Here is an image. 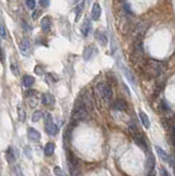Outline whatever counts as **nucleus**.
<instances>
[{
  "mask_svg": "<svg viewBox=\"0 0 175 176\" xmlns=\"http://www.w3.org/2000/svg\"><path fill=\"white\" fill-rule=\"evenodd\" d=\"M130 133H131V136H132V138H133V141L135 142V144L137 145H139L140 148H141L143 151H148V148H146V141H144V139L142 138V136L140 134V132H139V130L137 129V127L135 126V123H132L130 126Z\"/></svg>",
  "mask_w": 175,
  "mask_h": 176,
  "instance_id": "f257e3e1",
  "label": "nucleus"
},
{
  "mask_svg": "<svg viewBox=\"0 0 175 176\" xmlns=\"http://www.w3.org/2000/svg\"><path fill=\"white\" fill-rule=\"evenodd\" d=\"M144 70H146V74H148L150 77H155L161 74L162 66L157 62H149L144 66Z\"/></svg>",
  "mask_w": 175,
  "mask_h": 176,
  "instance_id": "f03ea898",
  "label": "nucleus"
},
{
  "mask_svg": "<svg viewBox=\"0 0 175 176\" xmlns=\"http://www.w3.org/2000/svg\"><path fill=\"white\" fill-rule=\"evenodd\" d=\"M100 91V94L101 96H103L105 99L107 100H110L112 97V91L111 88H110L109 85H105V84H100V85H98V87H97Z\"/></svg>",
  "mask_w": 175,
  "mask_h": 176,
  "instance_id": "7ed1b4c3",
  "label": "nucleus"
},
{
  "mask_svg": "<svg viewBox=\"0 0 175 176\" xmlns=\"http://www.w3.org/2000/svg\"><path fill=\"white\" fill-rule=\"evenodd\" d=\"M20 51L22 53V55L24 56H29L30 53H31V45H30V42L27 38H23L20 42Z\"/></svg>",
  "mask_w": 175,
  "mask_h": 176,
  "instance_id": "20e7f679",
  "label": "nucleus"
},
{
  "mask_svg": "<svg viewBox=\"0 0 175 176\" xmlns=\"http://www.w3.org/2000/svg\"><path fill=\"white\" fill-rule=\"evenodd\" d=\"M45 131H46V133L49 136H56L58 132V128L56 127L55 123H53L52 121L49 122H45Z\"/></svg>",
  "mask_w": 175,
  "mask_h": 176,
  "instance_id": "39448f33",
  "label": "nucleus"
},
{
  "mask_svg": "<svg viewBox=\"0 0 175 176\" xmlns=\"http://www.w3.org/2000/svg\"><path fill=\"white\" fill-rule=\"evenodd\" d=\"M51 27H52L51 18H50L49 16L43 17L42 20H41V28H42V31L45 32V33H47V32H50V30H51Z\"/></svg>",
  "mask_w": 175,
  "mask_h": 176,
  "instance_id": "423d86ee",
  "label": "nucleus"
},
{
  "mask_svg": "<svg viewBox=\"0 0 175 176\" xmlns=\"http://www.w3.org/2000/svg\"><path fill=\"white\" fill-rule=\"evenodd\" d=\"M96 54H97L96 49L93 48V46H88V48H86L85 50H84L83 56H84V60H85V61H89V60H92Z\"/></svg>",
  "mask_w": 175,
  "mask_h": 176,
  "instance_id": "0eeeda50",
  "label": "nucleus"
},
{
  "mask_svg": "<svg viewBox=\"0 0 175 176\" xmlns=\"http://www.w3.org/2000/svg\"><path fill=\"white\" fill-rule=\"evenodd\" d=\"M100 14H101V7L99 3H94V6H93L92 8V18L93 20H98L99 18H100Z\"/></svg>",
  "mask_w": 175,
  "mask_h": 176,
  "instance_id": "6e6552de",
  "label": "nucleus"
},
{
  "mask_svg": "<svg viewBox=\"0 0 175 176\" xmlns=\"http://www.w3.org/2000/svg\"><path fill=\"white\" fill-rule=\"evenodd\" d=\"M112 108H114V110L122 111L127 108V102L122 99H117V100H114V104H112Z\"/></svg>",
  "mask_w": 175,
  "mask_h": 176,
  "instance_id": "1a4fd4ad",
  "label": "nucleus"
},
{
  "mask_svg": "<svg viewBox=\"0 0 175 176\" xmlns=\"http://www.w3.org/2000/svg\"><path fill=\"white\" fill-rule=\"evenodd\" d=\"M122 73H124V75L126 76V78L129 80V83L131 84V85L135 86L137 85V81H135V76L132 75V73H131L130 70H128L127 67H122Z\"/></svg>",
  "mask_w": 175,
  "mask_h": 176,
  "instance_id": "9d476101",
  "label": "nucleus"
},
{
  "mask_svg": "<svg viewBox=\"0 0 175 176\" xmlns=\"http://www.w3.org/2000/svg\"><path fill=\"white\" fill-rule=\"evenodd\" d=\"M155 150H156V153L157 155L160 156V158H162L163 161H165V162H170L172 163V161H171V158L168 156V154L166 153L165 151H164L163 149H161L160 147H157V145H155Z\"/></svg>",
  "mask_w": 175,
  "mask_h": 176,
  "instance_id": "9b49d317",
  "label": "nucleus"
},
{
  "mask_svg": "<svg viewBox=\"0 0 175 176\" xmlns=\"http://www.w3.org/2000/svg\"><path fill=\"white\" fill-rule=\"evenodd\" d=\"M28 136H29V138L33 141H38V140H40V138H41L40 132H39L38 130H35L34 128L28 129Z\"/></svg>",
  "mask_w": 175,
  "mask_h": 176,
  "instance_id": "f8f14e48",
  "label": "nucleus"
},
{
  "mask_svg": "<svg viewBox=\"0 0 175 176\" xmlns=\"http://www.w3.org/2000/svg\"><path fill=\"white\" fill-rule=\"evenodd\" d=\"M95 38H96V40L98 41L99 43H100L101 45L105 46L106 44H107V35H106L103 32L101 31H97L96 33H95Z\"/></svg>",
  "mask_w": 175,
  "mask_h": 176,
  "instance_id": "ddd939ff",
  "label": "nucleus"
},
{
  "mask_svg": "<svg viewBox=\"0 0 175 176\" xmlns=\"http://www.w3.org/2000/svg\"><path fill=\"white\" fill-rule=\"evenodd\" d=\"M42 102L45 106H52V105H54V102H55V99H54V97L51 94H43Z\"/></svg>",
  "mask_w": 175,
  "mask_h": 176,
  "instance_id": "4468645a",
  "label": "nucleus"
},
{
  "mask_svg": "<svg viewBox=\"0 0 175 176\" xmlns=\"http://www.w3.org/2000/svg\"><path fill=\"white\" fill-rule=\"evenodd\" d=\"M6 156H7V161L9 164H13L16 162V154L12 148H8L7 151H6Z\"/></svg>",
  "mask_w": 175,
  "mask_h": 176,
  "instance_id": "2eb2a0df",
  "label": "nucleus"
},
{
  "mask_svg": "<svg viewBox=\"0 0 175 176\" xmlns=\"http://www.w3.org/2000/svg\"><path fill=\"white\" fill-rule=\"evenodd\" d=\"M154 166H155V160H154V156L152 155V154H150V155L148 156V160H146V168L149 169V174H151V172L154 169Z\"/></svg>",
  "mask_w": 175,
  "mask_h": 176,
  "instance_id": "dca6fc26",
  "label": "nucleus"
},
{
  "mask_svg": "<svg viewBox=\"0 0 175 176\" xmlns=\"http://www.w3.org/2000/svg\"><path fill=\"white\" fill-rule=\"evenodd\" d=\"M54 151H55V144H54V143L50 142V143H47V144L45 145V148H44V154L46 156L53 155Z\"/></svg>",
  "mask_w": 175,
  "mask_h": 176,
  "instance_id": "f3484780",
  "label": "nucleus"
},
{
  "mask_svg": "<svg viewBox=\"0 0 175 176\" xmlns=\"http://www.w3.org/2000/svg\"><path fill=\"white\" fill-rule=\"evenodd\" d=\"M139 116H140V120H141L142 124H143V126L146 127V129L150 128V120H149V117L146 116V112H142V111H140Z\"/></svg>",
  "mask_w": 175,
  "mask_h": 176,
  "instance_id": "a211bd4d",
  "label": "nucleus"
},
{
  "mask_svg": "<svg viewBox=\"0 0 175 176\" xmlns=\"http://www.w3.org/2000/svg\"><path fill=\"white\" fill-rule=\"evenodd\" d=\"M90 27H92V24H90V22L88 20H86L85 22H84V24L82 25L81 31H82V33H83L84 36L88 35V33H89V31H90Z\"/></svg>",
  "mask_w": 175,
  "mask_h": 176,
  "instance_id": "6ab92c4d",
  "label": "nucleus"
},
{
  "mask_svg": "<svg viewBox=\"0 0 175 176\" xmlns=\"http://www.w3.org/2000/svg\"><path fill=\"white\" fill-rule=\"evenodd\" d=\"M34 84V77L30 76V75H25L23 76V85L27 88H30Z\"/></svg>",
  "mask_w": 175,
  "mask_h": 176,
  "instance_id": "aec40b11",
  "label": "nucleus"
},
{
  "mask_svg": "<svg viewBox=\"0 0 175 176\" xmlns=\"http://www.w3.org/2000/svg\"><path fill=\"white\" fill-rule=\"evenodd\" d=\"M18 116H19V120L20 121H25V119H27V116H25V111L22 109V107H18Z\"/></svg>",
  "mask_w": 175,
  "mask_h": 176,
  "instance_id": "412c9836",
  "label": "nucleus"
},
{
  "mask_svg": "<svg viewBox=\"0 0 175 176\" xmlns=\"http://www.w3.org/2000/svg\"><path fill=\"white\" fill-rule=\"evenodd\" d=\"M10 70H11L12 74L13 75H19V67H18V64L16 63V62H11V64H10Z\"/></svg>",
  "mask_w": 175,
  "mask_h": 176,
  "instance_id": "4be33fe9",
  "label": "nucleus"
},
{
  "mask_svg": "<svg viewBox=\"0 0 175 176\" xmlns=\"http://www.w3.org/2000/svg\"><path fill=\"white\" fill-rule=\"evenodd\" d=\"M42 115L43 113L41 112L40 110H36V111H34L33 112V115H32V121L33 122H36V121H39V120L42 118Z\"/></svg>",
  "mask_w": 175,
  "mask_h": 176,
  "instance_id": "5701e85b",
  "label": "nucleus"
},
{
  "mask_svg": "<svg viewBox=\"0 0 175 176\" xmlns=\"http://www.w3.org/2000/svg\"><path fill=\"white\" fill-rule=\"evenodd\" d=\"M0 35L3 39H7V32H6V28L3 23L0 21Z\"/></svg>",
  "mask_w": 175,
  "mask_h": 176,
  "instance_id": "b1692460",
  "label": "nucleus"
},
{
  "mask_svg": "<svg viewBox=\"0 0 175 176\" xmlns=\"http://www.w3.org/2000/svg\"><path fill=\"white\" fill-rule=\"evenodd\" d=\"M84 6H85V3H82L81 5H79L78 7L76 8V21H78V19H79V14H81L82 12H83Z\"/></svg>",
  "mask_w": 175,
  "mask_h": 176,
  "instance_id": "393cba45",
  "label": "nucleus"
},
{
  "mask_svg": "<svg viewBox=\"0 0 175 176\" xmlns=\"http://www.w3.org/2000/svg\"><path fill=\"white\" fill-rule=\"evenodd\" d=\"M25 3L30 9H34L35 8V0H25Z\"/></svg>",
  "mask_w": 175,
  "mask_h": 176,
  "instance_id": "a878e982",
  "label": "nucleus"
},
{
  "mask_svg": "<svg viewBox=\"0 0 175 176\" xmlns=\"http://www.w3.org/2000/svg\"><path fill=\"white\" fill-rule=\"evenodd\" d=\"M54 174H55V175H64V172L62 171V168L60 166H55L54 167Z\"/></svg>",
  "mask_w": 175,
  "mask_h": 176,
  "instance_id": "bb28decb",
  "label": "nucleus"
},
{
  "mask_svg": "<svg viewBox=\"0 0 175 176\" xmlns=\"http://www.w3.org/2000/svg\"><path fill=\"white\" fill-rule=\"evenodd\" d=\"M40 5H41V7H43V8L49 7L50 0H40Z\"/></svg>",
  "mask_w": 175,
  "mask_h": 176,
  "instance_id": "cd10ccee",
  "label": "nucleus"
},
{
  "mask_svg": "<svg viewBox=\"0 0 175 176\" xmlns=\"http://www.w3.org/2000/svg\"><path fill=\"white\" fill-rule=\"evenodd\" d=\"M43 117H44V121L45 122H49V121H52V116L50 115L49 112H46V113H44V116H43Z\"/></svg>",
  "mask_w": 175,
  "mask_h": 176,
  "instance_id": "c85d7f7f",
  "label": "nucleus"
},
{
  "mask_svg": "<svg viewBox=\"0 0 175 176\" xmlns=\"http://www.w3.org/2000/svg\"><path fill=\"white\" fill-rule=\"evenodd\" d=\"M162 174H163V175H165V176H167V175H168V173L165 171V168H162Z\"/></svg>",
  "mask_w": 175,
  "mask_h": 176,
  "instance_id": "c756f323",
  "label": "nucleus"
}]
</instances>
